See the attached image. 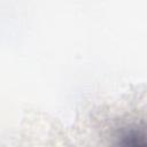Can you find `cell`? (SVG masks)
Instances as JSON below:
<instances>
[{"instance_id": "obj_1", "label": "cell", "mask_w": 147, "mask_h": 147, "mask_svg": "<svg viewBox=\"0 0 147 147\" xmlns=\"http://www.w3.org/2000/svg\"><path fill=\"white\" fill-rule=\"evenodd\" d=\"M122 138L125 139L127 144L147 145V126L139 125L131 127L122 134Z\"/></svg>"}]
</instances>
